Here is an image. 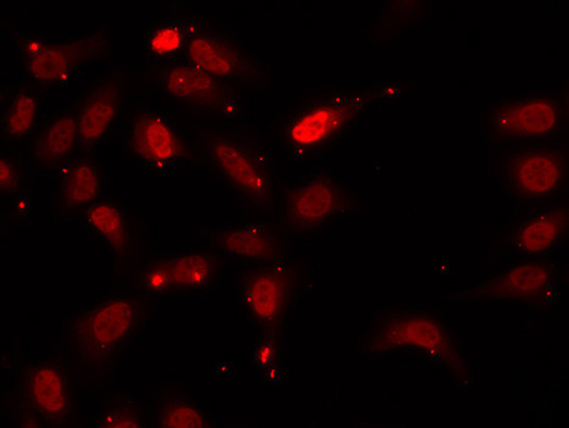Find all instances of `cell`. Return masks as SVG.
Wrapping results in <instances>:
<instances>
[{
    "label": "cell",
    "instance_id": "7",
    "mask_svg": "<svg viewBox=\"0 0 569 428\" xmlns=\"http://www.w3.org/2000/svg\"><path fill=\"white\" fill-rule=\"evenodd\" d=\"M181 59L228 83L252 82L262 76L249 49L210 23L191 27Z\"/></svg>",
    "mask_w": 569,
    "mask_h": 428
},
{
    "label": "cell",
    "instance_id": "25",
    "mask_svg": "<svg viewBox=\"0 0 569 428\" xmlns=\"http://www.w3.org/2000/svg\"><path fill=\"white\" fill-rule=\"evenodd\" d=\"M21 173L14 159L3 155L0 159V190L3 193H14L19 190Z\"/></svg>",
    "mask_w": 569,
    "mask_h": 428
},
{
    "label": "cell",
    "instance_id": "14",
    "mask_svg": "<svg viewBox=\"0 0 569 428\" xmlns=\"http://www.w3.org/2000/svg\"><path fill=\"white\" fill-rule=\"evenodd\" d=\"M127 98L126 77L110 73L86 91L73 110L83 150H92L103 141L116 125Z\"/></svg>",
    "mask_w": 569,
    "mask_h": 428
},
{
    "label": "cell",
    "instance_id": "6",
    "mask_svg": "<svg viewBox=\"0 0 569 428\" xmlns=\"http://www.w3.org/2000/svg\"><path fill=\"white\" fill-rule=\"evenodd\" d=\"M109 47V31L98 28L76 39H29L21 46V60L33 81L57 84L102 58Z\"/></svg>",
    "mask_w": 569,
    "mask_h": 428
},
{
    "label": "cell",
    "instance_id": "18",
    "mask_svg": "<svg viewBox=\"0 0 569 428\" xmlns=\"http://www.w3.org/2000/svg\"><path fill=\"white\" fill-rule=\"evenodd\" d=\"M80 145L76 116L59 112L49 118L37 132L31 146V157L37 166L54 169L63 166Z\"/></svg>",
    "mask_w": 569,
    "mask_h": 428
},
{
    "label": "cell",
    "instance_id": "21",
    "mask_svg": "<svg viewBox=\"0 0 569 428\" xmlns=\"http://www.w3.org/2000/svg\"><path fill=\"white\" fill-rule=\"evenodd\" d=\"M39 96L27 88H16L6 97L2 112L4 137L11 141L28 138L39 120Z\"/></svg>",
    "mask_w": 569,
    "mask_h": 428
},
{
    "label": "cell",
    "instance_id": "10",
    "mask_svg": "<svg viewBox=\"0 0 569 428\" xmlns=\"http://www.w3.org/2000/svg\"><path fill=\"white\" fill-rule=\"evenodd\" d=\"M220 273L217 255L192 250L148 263L140 275V286L151 297L184 296L212 289Z\"/></svg>",
    "mask_w": 569,
    "mask_h": 428
},
{
    "label": "cell",
    "instance_id": "11",
    "mask_svg": "<svg viewBox=\"0 0 569 428\" xmlns=\"http://www.w3.org/2000/svg\"><path fill=\"white\" fill-rule=\"evenodd\" d=\"M567 116L565 97L553 94L515 98L495 107L490 130L500 138L539 140L552 137L563 127Z\"/></svg>",
    "mask_w": 569,
    "mask_h": 428
},
{
    "label": "cell",
    "instance_id": "22",
    "mask_svg": "<svg viewBox=\"0 0 569 428\" xmlns=\"http://www.w3.org/2000/svg\"><path fill=\"white\" fill-rule=\"evenodd\" d=\"M86 223L107 247L123 253L130 245V229L127 216L114 203L97 202L86 211Z\"/></svg>",
    "mask_w": 569,
    "mask_h": 428
},
{
    "label": "cell",
    "instance_id": "2",
    "mask_svg": "<svg viewBox=\"0 0 569 428\" xmlns=\"http://www.w3.org/2000/svg\"><path fill=\"white\" fill-rule=\"evenodd\" d=\"M200 146L207 165L243 205L257 211L276 206L274 170L258 146L227 128L207 129Z\"/></svg>",
    "mask_w": 569,
    "mask_h": 428
},
{
    "label": "cell",
    "instance_id": "1",
    "mask_svg": "<svg viewBox=\"0 0 569 428\" xmlns=\"http://www.w3.org/2000/svg\"><path fill=\"white\" fill-rule=\"evenodd\" d=\"M372 101L358 89H327L307 96L284 113L277 125L283 149L296 157L312 155L352 128Z\"/></svg>",
    "mask_w": 569,
    "mask_h": 428
},
{
    "label": "cell",
    "instance_id": "24",
    "mask_svg": "<svg viewBox=\"0 0 569 428\" xmlns=\"http://www.w3.org/2000/svg\"><path fill=\"white\" fill-rule=\"evenodd\" d=\"M156 427L203 428L210 427L204 411L193 402L182 399L168 400L158 411Z\"/></svg>",
    "mask_w": 569,
    "mask_h": 428
},
{
    "label": "cell",
    "instance_id": "26",
    "mask_svg": "<svg viewBox=\"0 0 569 428\" xmlns=\"http://www.w3.org/2000/svg\"><path fill=\"white\" fill-rule=\"evenodd\" d=\"M104 422L99 425L102 427H143L139 415L133 410L119 409L111 411Z\"/></svg>",
    "mask_w": 569,
    "mask_h": 428
},
{
    "label": "cell",
    "instance_id": "23",
    "mask_svg": "<svg viewBox=\"0 0 569 428\" xmlns=\"http://www.w3.org/2000/svg\"><path fill=\"white\" fill-rule=\"evenodd\" d=\"M191 27L184 22L170 20L158 23L147 39L148 53L166 61L174 60V57L183 53L187 46Z\"/></svg>",
    "mask_w": 569,
    "mask_h": 428
},
{
    "label": "cell",
    "instance_id": "9",
    "mask_svg": "<svg viewBox=\"0 0 569 428\" xmlns=\"http://www.w3.org/2000/svg\"><path fill=\"white\" fill-rule=\"evenodd\" d=\"M293 290L295 272L284 261L247 267L238 279V297L243 311L267 330L280 325Z\"/></svg>",
    "mask_w": 569,
    "mask_h": 428
},
{
    "label": "cell",
    "instance_id": "8",
    "mask_svg": "<svg viewBox=\"0 0 569 428\" xmlns=\"http://www.w3.org/2000/svg\"><path fill=\"white\" fill-rule=\"evenodd\" d=\"M346 205L339 183L328 177L309 178L280 191V222L292 235H311L330 225Z\"/></svg>",
    "mask_w": 569,
    "mask_h": 428
},
{
    "label": "cell",
    "instance_id": "12",
    "mask_svg": "<svg viewBox=\"0 0 569 428\" xmlns=\"http://www.w3.org/2000/svg\"><path fill=\"white\" fill-rule=\"evenodd\" d=\"M567 165V155L561 150L548 147L523 150L506 162L505 180L518 199H549L563 186Z\"/></svg>",
    "mask_w": 569,
    "mask_h": 428
},
{
    "label": "cell",
    "instance_id": "3",
    "mask_svg": "<svg viewBox=\"0 0 569 428\" xmlns=\"http://www.w3.org/2000/svg\"><path fill=\"white\" fill-rule=\"evenodd\" d=\"M366 351L373 355H419L462 381L468 378V365L449 329L425 312L403 311L387 317L369 334Z\"/></svg>",
    "mask_w": 569,
    "mask_h": 428
},
{
    "label": "cell",
    "instance_id": "19",
    "mask_svg": "<svg viewBox=\"0 0 569 428\" xmlns=\"http://www.w3.org/2000/svg\"><path fill=\"white\" fill-rule=\"evenodd\" d=\"M568 207L556 206L531 216L513 232L511 243L521 255L550 251L567 235Z\"/></svg>",
    "mask_w": 569,
    "mask_h": 428
},
{
    "label": "cell",
    "instance_id": "5",
    "mask_svg": "<svg viewBox=\"0 0 569 428\" xmlns=\"http://www.w3.org/2000/svg\"><path fill=\"white\" fill-rule=\"evenodd\" d=\"M158 89L169 102L197 115L231 119L241 112V104L231 84L197 68L184 59H174L157 67Z\"/></svg>",
    "mask_w": 569,
    "mask_h": 428
},
{
    "label": "cell",
    "instance_id": "20",
    "mask_svg": "<svg viewBox=\"0 0 569 428\" xmlns=\"http://www.w3.org/2000/svg\"><path fill=\"white\" fill-rule=\"evenodd\" d=\"M101 192V176L97 167L78 159L60 177L57 187V203L67 211H77L90 207Z\"/></svg>",
    "mask_w": 569,
    "mask_h": 428
},
{
    "label": "cell",
    "instance_id": "13",
    "mask_svg": "<svg viewBox=\"0 0 569 428\" xmlns=\"http://www.w3.org/2000/svg\"><path fill=\"white\" fill-rule=\"evenodd\" d=\"M128 146L141 163L153 167L174 166L191 155L187 138L174 122L151 109L133 117Z\"/></svg>",
    "mask_w": 569,
    "mask_h": 428
},
{
    "label": "cell",
    "instance_id": "15",
    "mask_svg": "<svg viewBox=\"0 0 569 428\" xmlns=\"http://www.w3.org/2000/svg\"><path fill=\"white\" fill-rule=\"evenodd\" d=\"M555 271L542 262H525L482 280L472 293L475 300L546 302L555 287Z\"/></svg>",
    "mask_w": 569,
    "mask_h": 428
},
{
    "label": "cell",
    "instance_id": "17",
    "mask_svg": "<svg viewBox=\"0 0 569 428\" xmlns=\"http://www.w3.org/2000/svg\"><path fill=\"white\" fill-rule=\"evenodd\" d=\"M23 394L31 415L42 426L69 419L71 397L68 376L52 362H36L23 376Z\"/></svg>",
    "mask_w": 569,
    "mask_h": 428
},
{
    "label": "cell",
    "instance_id": "4",
    "mask_svg": "<svg viewBox=\"0 0 569 428\" xmlns=\"http://www.w3.org/2000/svg\"><path fill=\"white\" fill-rule=\"evenodd\" d=\"M141 321V305L126 297L98 301L79 313L71 327L72 345L89 364L111 359L131 339Z\"/></svg>",
    "mask_w": 569,
    "mask_h": 428
},
{
    "label": "cell",
    "instance_id": "16",
    "mask_svg": "<svg viewBox=\"0 0 569 428\" xmlns=\"http://www.w3.org/2000/svg\"><path fill=\"white\" fill-rule=\"evenodd\" d=\"M203 237L210 247L251 266L284 261L287 252L280 232L266 222L207 229Z\"/></svg>",
    "mask_w": 569,
    "mask_h": 428
}]
</instances>
